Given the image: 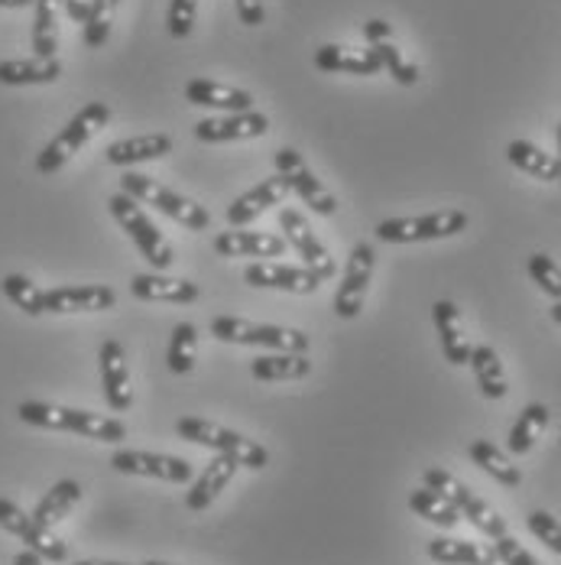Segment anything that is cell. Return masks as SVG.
Returning a JSON list of instances; mask_svg holds the SVG:
<instances>
[{"instance_id": "cell-16", "label": "cell", "mask_w": 561, "mask_h": 565, "mask_svg": "<svg viewBox=\"0 0 561 565\" xmlns=\"http://www.w3.org/2000/svg\"><path fill=\"white\" fill-rule=\"evenodd\" d=\"M117 292L111 286L91 282V286H56L43 289V312L65 316V312H105L114 309Z\"/></svg>"}, {"instance_id": "cell-40", "label": "cell", "mask_w": 561, "mask_h": 565, "mask_svg": "<svg viewBox=\"0 0 561 565\" xmlns=\"http://www.w3.org/2000/svg\"><path fill=\"white\" fill-rule=\"evenodd\" d=\"M529 277L546 296H552L555 302H561V267L549 254H532L529 257Z\"/></svg>"}, {"instance_id": "cell-31", "label": "cell", "mask_w": 561, "mask_h": 565, "mask_svg": "<svg viewBox=\"0 0 561 565\" xmlns=\"http://www.w3.org/2000/svg\"><path fill=\"white\" fill-rule=\"evenodd\" d=\"M78 501H82V484H78V481H72V478L56 481V484L43 494V501L36 504L33 520H36L40 526L53 530L56 523H62V520L68 516V510L75 508Z\"/></svg>"}, {"instance_id": "cell-14", "label": "cell", "mask_w": 561, "mask_h": 565, "mask_svg": "<svg viewBox=\"0 0 561 565\" xmlns=\"http://www.w3.org/2000/svg\"><path fill=\"white\" fill-rule=\"evenodd\" d=\"M289 195H292V192H289L285 179H282L280 172H277V175H270V179L257 182V185H253L250 192L237 195V199H234V202L227 205L225 222L230 227L250 225V222H257L260 215H267L270 209L282 205V202H285Z\"/></svg>"}, {"instance_id": "cell-9", "label": "cell", "mask_w": 561, "mask_h": 565, "mask_svg": "<svg viewBox=\"0 0 561 565\" xmlns=\"http://www.w3.org/2000/svg\"><path fill=\"white\" fill-rule=\"evenodd\" d=\"M273 167H277V172L285 179L289 192L302 199V205H309L315 215H325V218L335 215V195L322 185V179H315V172L305 167V160H302L299 150H292V147L277 150V153H273Z\"/></svg>"}, {"instance_id": "cell-18", "label": "cell", "mask_w": 561, "mask_h": 565, "mask_svg": "<svg viewBox=\"0 0 561 565\" xmlns=\"http://www.w3.org/2000/svg\"><path fill=\"white\" fill-rule=\"evenodd\" d=\"M98 367H101V387L105 399L114 413H127L133 406V387H130V371H127V358L120 341L108 339L98 351Z\"/></svg>"}, {"instance_id": "cell-46", "label": "cell", "mask_w": 561, "mask_h": 565, "mask_svg": "<svg viewBox=\"0 0 561 565\" xmlns=\"http://www.w3.org/2000/svg\"><path fill=\"white\" fill-rule=\"evenodd\" d=\"M65 3V13L75 20V23H85V17H88V7H91V0H62Z\"/></svg>"}, {"instance_id": "cell-19", "label": "cell", "mask_w": 561, "mask_h": 565, "mask_svg": "<svg viewBox=\"0 0 561 565\" xmlns=\"http://www.w3.org/2000/svg\"><path fill=\"white\" fill-rule=\"evenodd\" d=\"M244 280L257 289H282V292H295V296H309L325 282L309 267H285V264H250L244 270Z\"/></svg>"}, {"instance_id": "cell-12", "label": "cell", "mask_w": 561, "mask_h": 565, "mask_svg": "<svg viewBox=\"0 0 561 565\" xmlns=\"http://www.w3.org/2000/svg\"><path fill=\"white\" fill-rule=\"evenodd\" d=\"M280 231L285 237V244L302 257V267H309L312 274H319L322 280H332L335 277V260L332 254L325 250V244L315 237V231L309 227V222L302 218V212L295 209H280Z\"/></svg>"}, {"instance_id": "cell-24", "label": "cell", "mask_w": 561, "mask_h": 565, "mask_svg": "<svg viewBox=\"0 0 561 565\" xmlns=\"http://www.w3.org/2000/svg\"><path fill=\"white\" fill-rule=\"evenodd\" d=\"M172 153V137L169 134H140L127 140H114L108 147V163L111 167H137L150 160H163Z\"/></svg>"}, {"instance_id": "cell-47", "label": "cell", "mask_w": 561, "mask_h": 565, "mask_svg": "<svg viewBox=\"0 0 561 565\" xmlns=\"http://www.w3.org/2000/svg\"><path fill=\"white\" fill-rule=\"evenodd\" d=\"M43 563H46V559H43V556H36L33 550H23V553H17V556H13V565H43Z\"/></svg>"}, {"instance_id": "cell-45", "label": "cell", "mask_w": 561, "mask_h": 565, "mask_svg": "<svg viewBox=\"0 0 561 565\" xmlns=\"http://www.w3.org/2000/svg\"><path fill=\"white\" fill-rule=\"evenodd\" d=\"M390 36H393V26H390L387 20H367V23H364V40H367L370 46L390 43Z\"/></svg>"}, {"instance_id": "cell-2", "label": "cell", "mask_w": 561, "mask_h": 565, "mask_svg": "<svg viewBox=\"0 0 561 565\" xmlns=\"http://www.w3.org/2000/svg\"><path fill=\"white\" fill-rule=\"evenodd\" d=\"M175 433H179V439H185V443H195V446H202V449H212L215 455L234 458L240 468L260 471V468L270 465V452H267L260 443H253V439H247V436H240V433H234V429H225V426H218V423H212V419L182 416V419L175 423Z\"/></svg>"}, {"instance_id": "cell-27", "label": "cell", "mask_w": 561, "mask_h": 565, "mask_svg": "<svg viewBox=\"0 0 561 565\" xmlns=\"http://www.w3.org/2000/svg\"><path fill=\"white\" fill-rule=\"evenodd\" d=\"M250 374L263 384L273 381H302L312 374V361L305 354H285V351H273V354H260L250 361Z\"/></svg>"}, {"instance_id": "cell-39", "label": "cell", "mask_w": 561, "mask_h": 565, "mask_svg": "<svg viewBox=\"0 0 561 565\" xmlns=\"http://www.w3.org/2000/svg\"><path fill=\"white\" fill-rule=\"evenodd\" d=\"M367 53L380 62V68H387V72L393 75L396 85H416V82H419V68H416L412 62H406L393 43H377V46H370Z\"/></svg>"}, {"instance_id": "cell-35", "label": "cell", "mask_w": 561, "mask_h": 565, "mask_svg": "<svg viewBox=\"0 0 561 565\" xmlns=\"http://www.w3.org/2000/svg\"><path fill=\"white\" fill-rule=\"evenodd\" d=\"M58 3L62 0H33V53L40 58H56L58 50Z\"/></svg>"}, {"instance_id": "cell-5", "label": "cell", "mask_w": 561, "mask_h": 565, "mask_svg": "<svg viewBox=\"0 0 561 565\" xmlns=\"http://www.w3.org/2000/svg\"><path fill=\"white\" fill-rule=\"evenodd\" d=\"M108 209H111L114 222L120 225V231H127V237L133 241V247L147 257V264L153 270L163 274V270L172 267L175 250H172V244L163 237V231L147 218V212L140 209V202H133L123 192H114L111 199H108Z\"/></svg>"}, {"instance_id": "cell-21", "label": "cell", "mask_w": 561, "mask_h": 565, "mask_svg": "<svg viewBox=\"0 0 561 565\" xmlns=\"http://www.w3.org/2000/svg\"><path fill=\"white\" fill-rule=\"evenodd\" d=\"M185 102L195 108H215L225 114L253 111V95L234 85H222V82H208V78H192L185 85Z\"/></svg>"}, {"instance_id": "cell-11", "label": "cell", "mask_w": 561, "mask_h": 565, "mask_svg": "<svg viewBox=\"0 0 561 565\" xmlns=\"http://www.w3.org/2000/svg\"><path fill=\"white\" fill-rule=\"evenodd\" d=\"M0 530H7L10 536H17L26 550H33L36 556H43L46 563H65L68 559V546L58 540L53 530L40 526L33 520V513H23L13 501L0 498Z\"/></svg>"}, {"instance_id": "cell-37", "label": "cell", "mask_w": 561, "mask_h": 565, "mask_svg": "<svg viewBox=\"0 0 561 565\" xmlns=\"http://www.w3.org/2000/svg\"><path fill=\"white\" fill-rule=\"evenodd\" d=\"M195 344H198V332L192 322H179L172 329L166 348V364L172 374H188L195 367Z\"/></svg>"}, {"instance_id": "cell-28", "label": "cell", "mask_w": 561, "mask_h": 565, "mask_svg": "<svg viewBox=\"0 0 561 565\" xmlns=\"http://www.w3.org/2000/svg\"><path fill=\"white\" fill-rule=\"evenodd\" d=\"M429 556L442 565H497V550L484 543H467V540H449L439 536L429 543Z\"/></svg>"}, {"instance_id": "cell-8", "label": "cell", "mask_w": 561, "mask_h": 565, "mask_svg": "<svg viewBox=\"0 0 561 565\" xmlns=\"http://www.w3.org/2000/svg\"><path fill=\"white\" fill-rule=\"evenodd\" d=\"M467 212L461 209H442L432 215H416V218H387L374 227V234L384 244H419V241H442L467 231Z\"/></svg>"}, {"instance_id": "cell-10", "label": "cell", "mask_w": 561, "mask_h": 565, "mask_svg": "<svg viewBox=\"0 0 561 565\" xmlns=\"http://www.w3.org/2000/svg\"><path fill=\"white\" fill-rule=\"evenodd\" d=\"M374 267H377V250L374 244H357L347 257L344 277L335 292V316L337 319H357L367 299V289L374 280Z\"/></svg>"}, {"instance_id": "cell-17", "label": "cell", "mask_w": 561, "mask_h": 565, "mask_svg": "<svg viewBox=\"0 0 561 565\" xmlns=\"http://www.w3.org/2000/svg\"><path fill=\"white\" fill-rule=\"evenodd\" d=\"M212 247L218 257H257V260L282 257L289 250L285 237L277 231H225L215 237Z\"/></svg>"}, {"instance_id": "cell-26", "label": "cell", "mask_w": 561, "mask_h": 565, "mask_svg": "<svg viewBox=\"0 0 561 565\" xmlns=\"http://www.w3.org/2000/svg\"><path fill=\"white\" fill-rule=\"evenodd\" d=\"M62 75L58 58H3L0 62V85H50Z\"/></svg>"}, {"instance_id": "cell-4", "label": "cell", "mask_w": 561, "mask_h": 565, "mask_svg": "<svg viewBox=\"0 0 561 565\" xmlns=\"http://www.w3.org/2000/svg\"><path fill=\"white\" fill-rule=\"evenodd\" d=\"M111 120V108L105 105V102H88L82 111L75 114L62 130H58L56 137L43 147V153L36 157V172H43V175H53L58 172L105 124Z\"/></svg>"}, {"instance_id": "cell-36", "label": "cell", "mask_w": 561, "mask_h": 565, "mask_svg": "<svg viewBox=\"0 0 561 565\" xmlns=\"http://www.w3.org/2000/svg\"><path fill=\"white\" fill-rule=\"evenodd\" d=\"M117 7H120V0H91L88 17H85V23H82V26H85V30H82V40H85L88 50H101V46L108 43Z\"/></svg>"}, {"instance_id": "cell-33", "label": "cell", "mask_w": 561, "mask_h": 565, "mask_svg": "<svg viewBox=\"0 0 561 565\" xmlns=\"http://www.w3.org/2000/svg\"><path fill=\"white\" fill-rule=\"evenodd\" d=\"M467 455H471V461H474L481 471H487L497 484H504V488H519V484H522V471H519L494 443L477 439V443H471Z\"/></svg>"}, {"instance_id": "cell-48", "label": "cell", "mask_w": 561, "mask_h": 565, "mask_svg": "<svg viewBox=\"0 0 561 565\" xmlns=\"http://www.w3.org/2000/svg\"><path fill=\"white\" fill-rule=\"evenodd\" d=\"M33 0H0V7H10V10H20V7H30Z\"/></svg>"}, {"instance_id": "cell-3", "label": "cell", "mask_w": 561, "mask_h": 565, "mask_svg": "<svg viewBox=\"0 0 561 565\" xmlns=\"http://www.w3.org/2000/svg\"><path fill=\"white\" fill-rule=\"evenodd\" d=\"M120 192L130 195L140 205L157 209L160 215H166V218L179 222V225L188 227V231H208V225H212V215H208L205 205H198V202L172 192V189H166L163 182H157L150 175H140V172L120 175Z\"/></svg>"}, {"instance_id": "cell-51", "label": "cell", "mask_w": 561, "mask_h": 565, "mask_svg": "<svg viewBox=\"0 0 561 565\" xmlns=\"http://www.w3.org/2000/svg\"><path fill=\"white\" fill-rule=\"evenodd\" d=\"M559 170H561V124H559ZM561 182V179H559Z\"/></svg>"}, {"instance_id": "cell-49", "label": "cell", "mask_w": 561, "mask_h": 565, "mask_svg": "<svg viewBox=\"0 0 561 565\" xmlns=\"http://www.w3.org/2000/svg\"><path fill=\"white\" fill-rule=\"evenodd\" d=\"M72 565H127V563H108V559H82V563H72Z\"/></svg>"}, {"instance_id": "cell-32", "label": "cell", "mask_w": 561, "mask_h": 565, "mask_svg": "<svg viewBox=\"0 0 561 565\" xmlns=\"http://www.w3.org/2000/svg\"><path fill=\"white\" fill-rule=\"evenodd\" d=\"M315 68L344 72V75H377L380 62L370 56L367 50L354 53V50H344V46H319L315 50Z\"/></svg>"}, {"instance_id": "cell-15", "label": "cell", "mask_w": 561, "mask_h": 565, "mask_svg": "<svg viewBox=\"0 0 561 565\" xmlns=\"http://www.w3.org/2000/svg\"><path fill=\"white\" fill-rule=\"evenodd\" d=\"M270 130V117L260 111L222 114V117H205L192 127L195 140L202 143H227V140H253Z\"/></svg>"}, {"instance_id": "cell-44", "label": "cell", "mask_w": 561, "mask_h": 565, "mask_svg": "<svg viewBox=\"0 0 561 565\" xmlns=\"http://www.w3.org/2000/svg\"><path fill=\"white\" fill-rule=\"evenodd\" d=\"M234 7H237L240 23H247V26H263V20H267L263 0H234Z\"/></svg>"}, {"instance_id": "cell-29", "label": "cell", "mask_w": 561, "mask_h": 565, "mask_svg": "<svg viewBox=\"0 0 561 565\" xmlns=\"http://www.w3.org/2000/svg\"><path fill=\"white\" fill-rule=\"evenodd\" d=\"M471 371H474V377H477V387H481V394L487 396V399H504L506 396V371H504V361H500V354L490 348V344H474L471 348Z\"/></svg>"}, {"instance_id": "cell-23", "label": "cell", "mask_w": 561, "mask_h": 565, "mask_svg": "<svg viewBox=\"0 0 561 565\" xmlns=\"http://www.w3.org/2000/svg\"><path fill=\"white\" fill-rule=\"evenodd\" d=\"M432 319H435V332H439V341H442L445 361L454 364V367L467 364L474 344L467 341L464 329H461V309H457L451 299H439V302L432 306Z\"/></svg>"}, {"instance_id": "cell-1", "label": "cell", "mask_w": 561, "mask_h": 565, "mask_svg": "<svg viewBox=\"0 0 561 565\" xmlns=\"http://www.w3.org/2000/svg\"><path fill=\"white\" fill-rule=\"evenodd\" d=\"M17 416L26 426L75 433V436H85V439H95V443H123L127 439V426L120 419L85 413V409H72V406H56V403L26 399V403L17 406Z\"/></svg>"}, {"instance_id": "cell-25", "label": "cell", "mask_w": 561, "mask_h": 565, "mask_svg": "<svg viewBox=\"0 0 561 565\" xmlns=\"http://www.w3.org/2000/svg\"><path fill=\"white\" fill-rule=\"evenodd\" d=\"M506 160L516 167L519 172L539 179V182H559L561 170H559V157L539 150L536 143L529 140H509L506 143Z\"/></svg>"}, {"instance_id": "cell-30", "label": "cell", "mask_w": 561, "mask_h": 565, "mask_svg": "<svg viewBox=\"0 0 561 565\" xmlns=\"http://www.w3.org/2000/svg\"><path fill=\"white\" fill-rule=\"evenodd\" d=\"M549 419H552V413H549V406H546V403H526V406H522V413H519V419H516V423H513V429H509L506 449H509L513 455L532 452V446H536V439L546 433Z\"/></svg>"}, {"instance_id": "cell-13", "label": "cell", "mask_w": 561, "mask_h": 565, "mask_svg": "<svg viewBox=\"0 0 561 565\" xmlns=\"http://www.w3.org/2000/svg\"><path fill=\"white\" fill-rule=\"evenodd\" d=\"M111 468L120 475H140V478H157L172 484H192L195 471L185 458L160 452H137V449H117L111 455Z\"/></svg>"}, {"instance_id": "cell-38", "label": "cell", "mask_w": 561, "mask_h": 565, "mask_svg": "<svg viewBox=\"0 0 561 565\" xmlns=\"http://www.w3.org/2000/svg\"><path fill=\"white\" fill-rule=\"evenodd\" d=\"M0 289H3V296H7L20 312H26V316H43V289L30 280V277H23V274H7V277L0 280Z\"/></svg>"}, {"instance_id": "cell-50", "label": "cell", "mask_w": 561, "mask_h": 565, "mask_svg": "<svg viewBox=\"0 0 561 565\" xmlns=\"http://www.w3.org/2000/svg\"><path fill=\"white\" fill-rule=\"evenodd\" d=\"M552 322H555V326H561V302H555V306H552Z\"/></svg>"}, {"instance_id": "cell-22", "label": "cell", "mask_w": 561, "mask_h": 565, "mask_svg": "<svg viewBox=\"0 0 561 565\" xmlns=\"http://www.w3.org/2000/svg\"><path fill=\"white\" fill-rule=\"evenodd\" d=\"M130 292L140 302H175V306H188L202 296L198 282L192 280H172L166 274L153 270V274H137L130 280Z\"/></svg>"}, {"instance_id": "cell-42", "label": "cell", "mask_w": 561, "mask_h": 565, "mask_svg": "<svg viewBox=\"0 0 561 565\" xmlns=\"http://www.w3.org/2000/svg\"><path fill=\"white\" fill-rule=\"evenodd\" d=\"M526 526H529V533H532L539 543H546L555 556H561V523L552 513L532 510V513L526 516Z\"/></svg>"}, {"instance_id": "cell-6", "label": "cell", "mask_w": 561, "mask_h": 565, "mask_svg": "<svg viewBox=\"0 0 561 565\" xmlns=\"http://www.w3.org/2000/svg\"><path fill=\"white\" fill-rule=\"evenodd\" d=\"M212 335L227 344H250V348H270V351H285V354H305L309 351V335L299 329H282V326H267V322H247L234 316H218L212 319Z\"/></svg>"}, {"instance_id": "cell-43", "label": "cell", "mask_w": 561, "mask_h": 565, "mask_svg": "<svg viewBox=\"0 0 561 565\" xmlns=\"http://www.w3.org/2000/svg\"><path fill=\"white\" fill-rule=\"evenodd\" d=\"M494 550H497V559L504 565H539L536 563V556H532L529 550H522L509 533L500 536V540H494Z\"/></svg>"}, {"instance_id": "cell-41", "label": "cell", "mask_w": 561, "mask_h": 565, "mask_svg": "<svg viewBox=\"0 0 561 565\" xmlns=\"http://www.w3.org/2000/svg\"><path fill=\"white\" fill-rule=\"evenodd\" d=\"M195 13L198 0H169L166 10V33L172 40H188L195 30Z\"/></svg>"}, {"instance_id": "cell-7", "label": "cell", "mask_w": 561, "mask_h": 565, "mask_svg": "<svg viewBox=\"0 0 561 565\" xmlns=\"http://www.w3.org/2000/svg\"><path fill=\"white\" fill-rule=\"evenodd\" d=\"M422 484L425 488H432V491H439V494H445L451 504L457 508L461 516H467L484 536H490V540H500L506 536V520L497 513V510L490 508L487 501H481L467 484H461L451 471L445 468H425L422 471Z\"/></svg>"}, {"instance_id": "cell-20", "label": "cell", "mask_w": 561, "mask_h": 565, "mask_svg": "<svg viewBox=\"0 0 561 565\" xmlns=\"http://www.w3.org/2000/svg\"><path fill=\"white\" fill-rule=\"evenodd\" d=\"M237 461L234 458H227V455H215L202 471H198V478H192V488H188V494H185V508L188 510H208L218 498H222V491H225L227 484L234 481V475H237Z\"/></svg>"}, {"instance_id": "cell-52", "label": "cell", "mask_w": 561, "mask_h": 565, "mask_svg": "<svg viewBox=\"0 0 561 565\" xmlns=\"http://www.w3.org/2000/svg\"><path fill=\"white\" fill-rule=\"evenodd\" d=\"M143 565H169V563H143Z\"/></svg>"}, {"instance_id": "cell-34", "label": "cell", "mask_w": 561, "mask_h": 565, "mask_svg": "<svg viewBox=\"0 0 561 565\" xmlns=\"http://www.w3.org/2000/svg\"><path fill=\"white\" fill-rule=\"evenodd\" d=\"M409 510H412L416 516H422V520L442 526V530H451V526L461 523V513H457V508L451 504L449 498L439 494V491H432V488H425V484H422L419 491L409 494Z\"/></svg>"}]
</instances>
